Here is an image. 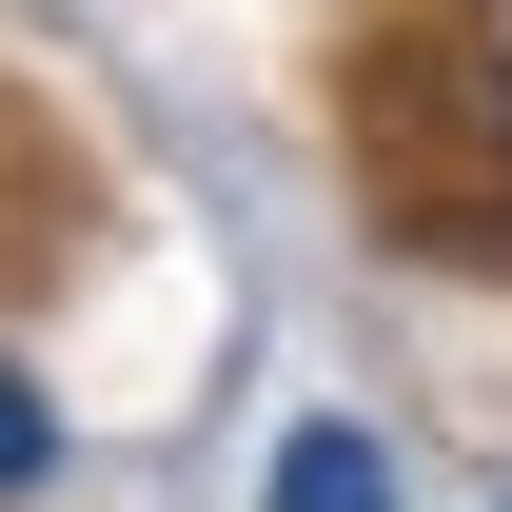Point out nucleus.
Wrapping results in <instances>:
<instances>
[{"instance_id": "obj_3", "label": "nucleus", "mask_w": 512, "mask_h": 512, "mask_svg": "<svg viewBox=\"0 0 512 512\" xmlns=\"http://www.w3.org/2000/svg\"><path fill=\"white\" fill-rule=\"evenodd\" d=\"M473 138H493V178H512V0L473 20Z\"/></svg>"}, {"instance_id": "obj_1", "label": "nucleus", "mask_w": 512, "mask_h": 512, "mask_svg": "<svg viewBox=\"0 0 512 512\" xmlns=\"http://www.w3.org/2000/svg\"><path fill=\"white\" fill-rule=\"evenodd\" d=\"M256 512H414V493H394V453L355 414H296V434L256 453Z\"/></svg>"}, {"instance_id": "obj_2", "label": "nucleus", "mask_w": 512, "mask_h": 512, "mask_svg": "<svg viewBox=\"0 0 512 512\" xmlns=\"http://www.w3.org/2000/svg\"><path fill=\"white\" fill-rule=\"evenodd\" d=\"M20 493H60V394L0 355V512H20Z\"/></svg>"}]
</instances>
